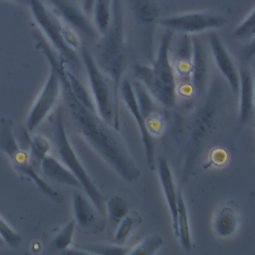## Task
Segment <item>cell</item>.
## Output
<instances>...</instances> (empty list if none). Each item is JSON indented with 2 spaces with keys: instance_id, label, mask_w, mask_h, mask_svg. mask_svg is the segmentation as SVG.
Returning a JSON list of instances; mask_svg holds the SVG:
<instances>
[{
  "instance_id": "1",
  "label": "cell",
  "mask_w": 255,
  "mask_h": 255,
  "mask_svg": "<svg viewBox=\"0 0 255 255\" xmlns=\"http://www.w3.org/2000/svg\"><path fill=\"white\" fill-rule=\"evenodd\" d=\"M35 38L50 67H53L59 75L61 92L76 129L122 179L128 183L135 182L140 176V170L119 134V130L102 119L95 105L84 104L73 93L64 62L41 35L35 34Z\"/></svg>"
},
{
  "instance_id": "2",
  "label": "cell",
  "mask_w": 255,
  "mask_h": 255,
  "mask_svg": "<svg viewBox=\"0 0 255 255\" xmlns=\"http://www.w3.org/2000/svg\"><path fill=\"white\" fill-rule=\"evenodd\" d=\"M174 32L166 29L161 36L152 65L132 66L134 77L165 108H172L176 102L175 71L169 59V51Z\"/></svg>"
},
{
  "instance_id": "3",
  "label": "cell",
  "mask_w": 255,
  "mask_h": 255,
  "mask_svg": "<svg viewBox=\"0 0 255 255\" xmlns=\"http://www.w3.org/2000/svg\"><path fill=\"white\" fill-rule=\"evenodd\" d=\"M112 20L109 29L98 44V66L111 79L119 97L120 84L126 67L124 11L122 0H112Z\"/></svg>"
},
{
  "instance_id": "4",
  "label": "cell",
  "mask_w": 255,
  "mask_h": 255,
  "mask_svg": "<svg viewBox=\"0 0 255 255\" xmlns=\"http://www.w3.org/2000/svg\"><path fill=\"white\" fill-rule=\"evenodd\" d=\"M80 58L83 63L91 88V95L99 115L117 130L120 128L119 97L115 93L113 83L98 66L91 52L81 46Z\"/></svg>"
},
{
  "instance_id": "5",
  "label": "cell",
  "mask_w": 255,
  "mask_h": 255,
  "mask_svg": "<svg viewBox=\"0 0 255 255\" xmlns=\"http://www.w3.org/2000/svg\"><path fill=\"white\" fill-rule=\"evenodd\" d=\"M54 142L58 150L61 161L69 168V170L79 180L82 190L90 198L95 205L99 213L104 214L106 208L105 196L102 194L96 183L93 181L88 171L79 159L71 141L68 137L65 124L63 121V115L61 111H58L55 124H54Z\"/></svg>"
},
{
  "instance_id": "6",
  "label": "cell",
  "mask_w": 255,
  "mask_h": 255,
  "mask_svg": "<svg viewBox=\"0 0 255 255\" xmlns=\"http://www.w3.org/2000/svg\"><path fill=\"white\" fill-rule=\"evenodd\" d=\"M27 6L39 28L57 50L60 59L70 71L76 74L81 68V59L77 51L70 48L65 42L63 22L42 0H29Z\"/></svg>"
},
{
  "instance_id": "7",
  "label": "cell",
  "mask_w": 255,
  "mask_h": 255,
  "mask_svg": "<svg viewBox=\"0 0 255 255\" xmlns=\"http://www.w3.org/2000/svg\"><path fill=\"white\" fill-rule=\"evenodd\" d=\"M225 23L226 18L224 16L207 11L187 12L172 15L159 20V24L165 29L184 34L216 30L223 27Z\"/></svg>"
},
{
  "instance_id": "8",
  "label": "cell",
  "mask_w": 255,
  "mask_h": 255,
  "mask_svg": "<svg viewBox=\"0 0 255 255\" xmlns=\"http://www.w3.org/2000/svg\"><path fill=\"white\" fill-rule=\"evenodd\" d=\"M61 94V82L57 71L51 67L50 74L27 117L26 127L33 131L51 113Z\"/></svg>"
},
{
  "instance_id": "9",
  "label": "cell",
  "mask_w": 255,
  "mask_h": 255,
  "mask_svg": "<svg viewBox=\"0 0 255 255\" xmlns=\"http://www.w3.org/2000/svg\"><path fill=\"white\" fill-rule=\"evenodd\" d=\"M122 95V99L126 104V107L128 109L129 113L131 114L132 118L137 124L138 130L140 133L142 145L144 147L145 157L147 165L150 169L155 168V149H154V141L151 132L148 129V127L146 125L145 119L141 112L139 111V108L137 106L135 96L132 90L131 81L128 78H124L121 81L120 84V91Z\"/></svg>"
},
{
  "instance_id": "10",
  "label": "cell",
  "mask_w": 255,
  "mask_h": 255,
  "mask_svg": "<svg viewBox=\"0 0 255 255\" xmlns=\"http://www.w3.org/2000/svg\"><path fill=\"white\" fill-rule=\"evenodd\" d=\"M53 13L65 24L74 29L81 38L93 41L98 37V31L87 16L77 7L65 0H47Z\"/></svg>"
},
{
  "instance_id": "11",
  "label": "cell",
  "mask_w": 255,
  "mask_h": 255,
  "mask_svg": "<svg viewBox=\"0 0 255 255\" xmlns=\"http://www.w3.org/2000/svg\"><path fill=\"white\" fill-rule=\"evenodd\" d=\"M208 43L210 51L221 75L225 78L230 86L233 94L237 96L239 90V70L236 67L232 57L222 42L220 36L214 31H210L208 34Z\"/></svg>"
},
{
  "instance_id": "12",
  "label": "cell",
  "mask_w": 255,
  "mask_h": 255,
  "mask_svg": "<svg viewBox=\"0 0 255 255\" xmlns=\"http://www.w3.org/2000/svg\"><path fill=\"white\" fill-rule=\"evenodd\" d=\"M155 166L157 169L160 185L169 208L172 227L175 235L177 234V195L178 190L174 183L172 171L168 164L167 159L164 156H159L155 159Z\"/></svg>"
},
{
  "instance_id": "13",
  "label": "cell",
  "mask_w": 255,
  "mask_h": 255,
  "mask_svg": "<svg viewBox=\"0 0 255 255\" xmlns=\"http://www.w3.org/2000/svg\"><path fill=\"white\" fill-rule=\"evenodd\" d=\"M192 44V57L190 68V79L193 89L196 93L201 94L204 92L208 80V60L206 50L202 40L194 37L191 40Z\"/></svg>"
},
{
  "instance_id": "14",
  "label": "cell",
  "mask_w": 255,
  "mask_h": 255,
  "mask_svg": "<svg viewBox=\"0 0 255 255\" xmlns=\"http://www.w3.org/2000/svg\"><path fill=\"white\" fill-rule=\"evenodd\" d=\"M240 224V212L238 206L233 201L223 203L216 210L212 228L214 233L220 238L231 237L238 229Z\"/></svg>"
},
{
  "instance_id": "15",
  "label": "cell",
  "mask_w": 255,
  "mask_h": 255,
  "mask_svg": "<svg viewBox=\"0 0 255 255\" xmlns=\"http://www.w3.org/2000/svg\"><path fill=\"white\" fill-rule=\"evenodd\" d=\"M239 120L247 123L254 114V80L251 71L246 67L239 70Z\"/></svg>"
},
{
  "instance_id": "16",
  "label": "cell",
  "mask_w": 255,
  "mask_h": 255,
  "mask_svg": "<svg viewBox=\"0 0 255 255\" xmlns=\"http://www.w3.org/2000/svg\"><path fill=\"white\" fill-rule=\"evenodd\" d=\"M81 189L74 188L73 199V211L75 215V221L84 229L93 228L98 221L97 209L90 198L84 194Z\"/></svg>"
},
{
  "instance_id": "17",
  "label": "cell",
  "mask_w": 255,
  "mask_h": 255,
  "mask_svg": "<svg viewBox=\"0 0 255 255\" xmlns=\"http://www.w3.org/2000/svg\"><path fill=\"white\" fill-rule=\"evenodd\" d=\"M42 172L51 180L71 186L73 188L82 189V186L76 176L69 170V168L54 156L48 154L40 163Z\"/></svg>"
},
{
  "instance_id": "18",
  "label": "cell",
  "mask_w": 255,
  "mask_h": 255,
  "mask_svg": "<svg viewBox=\"0 0 255 255\" xmlns=\"http://www.w3.org/2000/svg\"><path fill=\"white\" fill-rule=\"evenodd\" d=\"M130 10L137 23L145 29L153 27L160 13L153 0H130Z\"/></svg>"
},
{
  "instance_id": "19",
  "label": "cell",
  "mask_w": 255,
  "mask_h": 255,
  "mask_svg": "<svg viewBox=\"0 0 255 255\" xmlns=\"http://www.w3.org/2000/svg\"><path fill=\"white\" fill-rule=\"evenodd\" d=\"M180 245L183 250L190 252L193 248L191 229L188 217V211L185 200L180 191L177 195V234Z\"/></svg>"
},
{
  "instance_id": "20",
  "label": "cell",
  "mask_w": 255,
  "mask_h": 255,
  "mask_svg": "<svg viewBox=\"0 0 255 255\" xmlns=\"http://www.w3.org/2000/svg\"><path fill=\"white\" fill-rule=\"evenodd\" d=\"M131 86H132V90L135 96L137 106L139 108V111L143 115L145 122L147 123V121L150 118L152 120H159V116L155 113L156 108L153 102V97L150 95L147 89L137 80L134 82H131Z\"/></svg>"
},
{
  "instance_id": "21",
  "label": "cell",
  "mask_w": 255,
  "mask_h": 255,
  "mask_svg": "<svg viewBox=\"0 0 255 255\" xmlns=\"http://www.w3.org/2000/svg\"><path fill=\"white\" fill-rule=\"evenodd\" d=\"M142 222L141 216L136 212H128L117 224V229L114 235V242L117 245L124 244L130 234Z\"/></svg>"
},
{
  "instance_id": "22",
  "label": "cell",
  "mask_w": 255,
  "mask_h": 255,
  "mask_svg": "<svg viewBox=\"0 0 255 255\" xmlns=\"http://www.w3.org/2000/svg\"><path fill=\"white\" fill-rule=\"evenodd\" d=\"M129 249L121 245H110V244H80L75 249L66 250L67 253H84V254H98V255H126Z\"/></svg>"
},
{
  "instance_id": "23",
  "label": "cell",
  "mask_w": 255,
  "mask_h": 255,
  "mask_svg": "<svg viewBox=\"0 0 255 255\" xmlns=\"http://www.w3.org/2000/svg\"><path fill=\"white\" fill-rule=\"evenodd\" d=\"M92 13L96 30L102 35L105 34L109 29L112 20L111 2L107 0H96Z\"/></svg>"
},
{
  "instance_id": "24",
  "label": "cell",
  "mask_w": 255,
  "mask_h": 255,
  "mask_svg": "<svg viewBox=\"0 0 255 255\" xmlns=\"http://www.w3.org/2000/svg\"><path fill=\"white\" fill-rule=\"evenodd\" d=\"M0 148L10 157V159H12L13 156L21 149L14 136L11 124L6 119H2L0 123Z\"/></svg>"
},
{
  "instance_id": "25",
  "label": "cell",
  "mask_w": 255,
  "mask_h": 255,
  "mask_svg": "<svg viewBox=\"0 0 255 255\" xmlns=\"http://www.w3.org/2000/svg\"><path fill=\"white\" fill-rule=\"evenodd\" d=\"M51 143L44 135H34L30 141V159L32 163L40 165L41 161L45 156L50 154Z\"/></svg>"
},
{
  "instance_id": "26",
  "label": "cell",
  "mask_w": 255,
  "mask_h": 255,
  "mask_svg": "<svg viewBox=\"0 0 255 255\" xmlns=\"http://www.w3.org/2000/svg\"><path fill=\"white\" fill-rule=\"evenodd\" d=\"M234 36L244 42H250L254 40L255 36V10H251L246 14L244 19L235 27L233 31Z\"/></svg>"
},
{
  "instance_id": "27",
  "label": "cell",
  "mask_w": 255,
  "mask_h": 255,
  "mask_svg": "<svg viewBox=\"0 0 255 255\" xmlns=\"http://www.w3.org/2000/svg\"><path fill=\"white\" fill-rule=\"evenodd\" d=\"M163 244V239L158 234H151L144 237L139 243L129 249L128 254H141V255H151L161 248Z\"/></svg>"
},
{
  "instance_id": "28",
  "label": "cell",
  "mask_w": 255,
  "mask_h": 255,
  "mask_svg": "<svg viewBox=\"0 0 255 255\" xmlns=\"http://www.w3.org/2000/svg\"><path fill=\"white\" fill-rule=\"evenodd\" d=\"M75 219H71L54 237L52 240V246L58 251H65L71 247L75 229H76Z\"/></svg>"
},
{
  "instance_id": "29",
  "label": "cell",
  "mask_w": 255,
  "mask_h": 255,
  "mask_svg": "<svg viewBox=\"0 0 255 255\" xmlns=\"http://www.w3.org/2000/svg\"><path fill=\"white\" fill-rule=\"evenodd\" d=\"M106 208L110 220L115 224H118V222L128 212L126 201L117 195L109 198L106 201Z\"/></svg>"
},
{
  "instance_id": "30",
  "label": "cell",
  "mask_w": 255,
  "mask_h": 255,
  "mask_svg": "<svg viewBox=\"0 0 255 255\" xmlns=\"http://www.w3.org/2000/svg\"><path fill=\"white\" fill-rule=\"evenodd\" d=\"M0 234L5 243L11 247H17L21 243V236L10 224L0 215Z\"/></svg>"
},
{
  "instance_id": "31",
  "label": "cell",
  "mask_w": 255,
  "mask_h": 255,
  "mask_svg": "<svg viewBox=\"0 0 255 255\" xmlns=\"http://www.w3.org/2000/svg\"><path fill=\"white\" fill-rule=\"evenodd\" d=\"M244 55L247 60L253 58V56H254V40L247 43V50L245 51Z\"/></svg>"
},
{
  "instance_id": "32",
  "label": "cell",
  "mask_w": 255,
  "mask_h": 255,
  "mask_svg": "<svg viewBox=\"0 0 255 255\" xmlns=\"http://www.w3.org/2000/svg\"><path fill=\"white\" fill-rule=\"evenodd\" d=\"M96 0H83V10L88 13L91 14L92 10H93V6L95 4Z\"/></svg>"
},
{
  "instance_id": "33",
  "label": "cell",
  "mask_w": 255,
  "mask_h": 255,
  "mask_svg": "<svg viewBox=\"0 0 255 255\" xmlns=\"http://www.w3.org/2000/svg\"><path fill=\"white\" fill-rule=\"evenodd\" d=\"M11 1H14V2H17V3H20V4H25V5H27L29 0H11Z\"/></svg>"
},
{
  "instance_id": "34",
  "label": "cell",
  "mask_w": 255,
  "mask_h": 255,
  "mask_svg": "<svg viewBox=\"0 0 255 255\" xmlns=\"http://www.w3.org/2000/svg\"><path fill=\"white\" fill-rule=\"evenodd\" d=\"M6 243H5V241H4V239H3V237L1 236V234H0V246H3V245H5Z\"/></svg>"
},
{
  "instance_id": "35",
  "label": "cell",
  "mask_w": 255,
  "mask_h": 255,
  "mask_svg": "<svg viewBox=\"0 0 255 255\" xmlns=\"http://www.w3.org/2000/svg\"><path fill=\"white\" fill-rule=\"evenodd\" d=\"M107 1H109V2H112V0H107Z\"/></svg>"
}]
</instances>
